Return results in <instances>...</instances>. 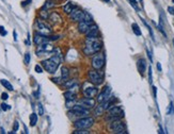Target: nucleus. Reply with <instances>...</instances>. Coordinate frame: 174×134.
<instances>
[{"mask_svg": "<svg viewBox=\"0 0 174 134\" xmlns=\"http://www.w3.org/2000/svg\"><path fill=\"white\" fill-rule=\"evenodd\" d=\"M172 1H173V2H174V0H172Z\"/></svg>", "mask_w": 174, "mask_h": 134, "instance_id": "3c124183", "label": "nucleus"}, {"mask_svg": "<svg viewBox=\"0 0 174 134\" xmlns=\"http://www.w3.org/2000/svg\"><path fill=\"white\" fill-rule=\"evenodd\" d=\"M109 130H110L112 133L117 134H125L126 132V127H125L124 122L121 119H115L112 120L109 125Z\"/></svg>", "mask_w": 174, "mask_h": 134, "instance_id": "7ed1b4c3", "label": "nucleus"}, {"mask_svg": "<svg viewBox=\"0 0 174 134\" xmlns=\"http://www.w3.org/2000/svg\"><path fill=\"white\" fill-rule=\"evenodd\" d=\"M75 7H76L72 2H67V3H65L63 10H64V12H65V13H67V14H71V12L73 11L74 9H75Z\"/></svg>", "mask_w": 174, "mask_h": 134, "instance_id": "4be33fe9", "label": "nucleus"}, {"mask_svg": "<svg viewBox=\"0 0 174 134\" xmlns=\"http://www.w3.org/2000/svg\"><path fill=\"white\" fill-rule=\"evenodd\" d=\"M101 49V43L98 37H87L85 46L83 48V52L87 55H93V54L99 52Z\"/></svg>", "mask_w": 174, "mask_h": 134, "instance_id": "f257e3e1", "label": "nucleus"}, {"mask_svg": "<svg viewBox=\"0 0 174 134\" xmlns=\"http://www.w3.org/2000/svg\"><path fill=\"white\" fill-rule=\"evenodd\" d=\"M59 64H60L59 55H54V57L50 58V59H47V60H44V61L42 62V65L45 68V70L49 73H56Z\"/></svg>", "mask_w": 174, "mask_h": 134, "instance_id": "f03ea898", "label": "nucleus"}, {"mask_svg": "<svg viewBox=\"0 0 174 134\" xmlns=\"http://www.w3.org/2000/svg\"><path fill=\"white\" fill-rule=\"evenodd\" d=\"M51 80L54 81V82H56V83L59 84V83H61V81H60V80H62V78H52ZM62 81H63V80H62ZM63 82H64V81H63Z\"/></svg>", "mask_w": 174, "mask_h": 134, "instance_id": "58836bf2", "label": "nucleus"}, {"mask_svg": "<svg viewBox=\"0 0 174 134\" xmlns=\"http://www.w3.org/2000/svg\"><path fill=\"white\" fill-rule=\"evenodd\" d=\"M68 76H70L68 69L66 68V67H62V69H61V78H62V80H63L64 82H65V81L68 79Z\"/></svg>", "mask_w": 174, "mask_h": 134, "instance_id": "5701e85b", "label": "nucleus"}, {"mask_svg": "<svg viewBox=\"0 0 174 134\" xmlns=\"http://www.w3.org/2000/svg\"><path fill=\"white\" fill-rule=\"evenodd\" d=\"M36 30H38V33L43 35H49L52 31L51 27L43 20H36Z\"/></svg>", "mask_w": 174, "mask_h": 134, "instance_id": "6e6552de", "label": "nucleus"}, {"mask_svg": "<svg viewBox=\"0 0 174 134\" xmlns=\"http://www.w3.org/2000/svg\"><path fill=\"white\" fill-rule=\"evenodd\" d=\"M39 114H40L41 116L44 115V109H43V106L42 104H39Z\"/></svg>", "mask_w": 174, "mask_h": 134, "instance_id": "e433bc0d", "label": "nucleus"}, {"mask_svg": "<svg viewBox=\"0 0 174 134\" xmlns=\"http://www.w3.org/2000/svg\"><path fill=\"white\" fill-rule=\"evenodd\" d=\"M72 113L76 116H79V117H82V116H87L89 114V109L85 108L81 104H75V106L72 108Z\"/></svg>", "mask_w": 174, "mask_h": 134, "instance_id": "9b49d317", "label": "nucleus"}, {"mask_svg": "<svg viewBox=\"0 0 174 134\" xmlns=\"http://www.w3.org/2000/svg\"><path fill=\"white\" fill-rule=\"evenodd\" d=\"M30 60H31L30 53H29V52H27V53L25 54V64H26V65H28V64L30 63Z\"/></svg>", "mask_w": 174, "mask_h": 134, "instance_id": "2f4dec72", "label": "nucleus"}, {"mask_svg": "<svg viewBox=\"0 0 174 134\" xmlns=\"http://www.w3.org/2000/svg\"><path fill=\"white\" fill-rule=\"evenodd\" d=\"M85 12L77 9V7H75L71 12V14H70V17H71L72 20L77 21V22H79V21L81 20H85Z\"/></svg>", "mask_w": 174, "mask_h": 134, "instance_id": "f8f14e48", "label": "nucleus"}, {"mask_svg": "<svg viewBox=\"0 0 174 134\" xmlns=\"http://www.w3.org/2000/svg\"><path fill=\"white\" fill-rule=\"evenodd\" d=\"M132 7H134L136 11H139V7H138V2H137V0H128Z\"/></svg>", "mask_w": 174, "mask_h": 134, "instance_id": "c756f323", "label": "nucleus"}, {"mask_svg": "<svg viewBox=\"0 0 174 134\" xmlns=\"http://www.w3.org/2000/svg\"><path fill=\"white\" fill-rule=\"evenodd\" d=\"M30 126L31 127H34V126L36 125V122H38V114L36 113H32L30 115Z\"/></svg>", "mask_w": 174, "mask_h": 134, "instance_id": "393cba45", "label": "nucleus"}, {"mask_svg": "<svg viewBox=\"0 0 174 134\" xmlns=\"http://www.w3.org/2000/svg\"><path fill=\"white\" fill-rule=\"evenodd\" d=\"M13 34H14V40H17V37H16L17 35H16V32H15V31H14V32H13Z\"/></svg>", "mask_w": 174, "mask_h": 134, "instance_id": "49530a36", "label": "nucleus"}, {"mask_svg": "<svg viewBox=\"0 0 174 134\" xmlns=\"http://www.w3.org/2000/svg\"><path fill=\"white\" fill-rule=\"evenodd\" d=\"M157 69L159 71H161V65H160V63H157Z\"/></svg>", "mask_w": 174, "mask_h": 134, "instance_id": "a18cd8bd", "label": "nucleus"}, {"mask_svg": "<svg viewBox=\"0 0 174 134\" xmlns=\"http://www.w3.org/2000/svg\"><path fill=\"white\" fill-rule=\"evenodd\" d=\"M113 100L114 99H112V100H106V101H103V102H99V106H97L96 108H95V115H103V113L105 112V111H107L109 109V106H112L113 103Z\"/></svg>", "mask_w": 174, "mask_h": 134, "instance_id": "9d476101", "label": "nucleus"}, {"mask_svg": "<svg viewBox=\"0 0 174 134\" xmlns=\"http://www.w3.org/2000/svg\"><path fill=\"white\" fill-rule=\"evenodd\" d=\"M82 93L85 95V97H88V98H94V97L97 96L98 94V88H97L96 85H91V84H88L85 85L82 89Z\"/></svg>", "mask_w": 174, "mask_h": 134, "instance_id": "1a4fd4ad", "label": "nucleus"}, {"mask_svg": "<svg viewBox=\"0 0 174 134\" xmlns=\"http://www.w3.org/2000/svg\"><path fill=\"white\" fill-rule=\"evenodd\" d=\"M0 82H1V84H2L5 88L9 89V91H13V89H14V88H13V86H12V84H11V83H10L8 80H5V79H2Z\"/></svg>", "mask_w": 174, "mask_h": 134, "instance_id": "bb28decb", "label": "nucleus"}, {"mask_svg": "<svg viewBox=\"0 0 174 134\" xmlns=\"http://www.w3.org/2000/svg\"><path fill=\"white\" fill-rule=\"evenodd\" d=\"M137 67H138V70L140 73V75L143 77L144 73L146 70V61L144 59H139L137 61Z\"/></svg>", "mask_w": 174, "mask_h": 134, "instance_id": "a211bd4d", "label": "nucleus"}, {"mask_svg": "<svg viewBox=\"0 0 174 134\" xmlns=\"http://www.w3.org/2000/svg\"><path fill=\"white\" fill-rule=\"evenodd\" d=\"M88 81L94 85H99L103 83L104 78L101 75H99V73L96 69L93 68L92 70H90L89 73H88Z\"/></svg>", "mask_w": 174, "mask_h": 134, "instance_id": "423d86ee", "label": "nucleus"}, {"mask_svg": "<svg viewBox=\"0 0 174 134\" xmlns=\"http://www.w3.org/2000/svg\"><path fill=\"white\" fill-rule=\"evenodd\" d=\"M101 1H104V2H106V3H109V2H110V0H101Z\"/></svg>", "mask_w": 174, "mask_h": 134, "instance_id": "de8ad7c7", "label": "nucleus"}, {"mask_svg": "<svg viewBox=\"0 0 174 134\" xmlns=\"http://www.w3.org/2000/svg\"><path fill=\"white\" fill-rule=\"evenodd\" d=\"M74 134H89L90 132L87 129H76V131L73 132Z\"/></svg>", "mask_w": 174, "mask_h": 134, "instance_id": "c85d7f7f", "label": "nucleus"}, {"mask_svg": "<svg viewBox=\"0 0 174 134\" xmlns=\"http://www.w3.org/2000/svg\"><path fill=\"white\" fill-rule=\"evenodd\" d=\"M17 130H18V121H15L14 122V128H13V133H15Z\"/></svg>", "mask_w": 174, "mask_h": 134, "instance_id": "ea45409f", "label": "nucleus"}, {"mask_svg": "<svg viewBox=\"0 0 174 134\" xmlns=\"http://www.w3.org/2000/svg\"><path fill=\"white\" fill-rule=\"evenodd\" d=\"M94 124V119L92 117H81L80 119L74 122V127L76 129H89Z\"/></svg>", "mask_w": 174, "mask_h": 134, "instance_id": "20e7f679", "label": "nucleus"}, {"mask_svg": "<svg viewBox=\"0 0 174 134\" xmlns=\"http://www.w3.org/2000/svg\"><path fill=\"white\" fill-rule=\"evenodd\" d=\"M142 21H143V24L145 25V27H146V28L148 29V32L151 33V36H152V38H153V40H154V34H153V30H152V28H151V27L148 26V22H146V21L144 20V19H142Z\"/></svg>", "mask_w": 174, "mask_h": 134, "instance_id": "7c9ffc66", "label": "nucleus"}, {"mask_svg": "<svg viewBox=\"0 0 174 134\" xmlns=\"http://www.w3.org/2000/svg\"><path fill=\"white\" fill-rule=\"evenodd\" d=\"M93 22H89L87 20H81L78 22V31L82 34H87V32L89 31L90 27Z\"/></svg>", "mask_w": 174, "mask_h": 134, "instance_id": "2eb2a0df", "label": "nucleus"}, {"mask_svg": "<svg viewBox=\"0 0 174 134\" xmlns=\"http://www.w3.org/2000/svg\"><path fill=\"white\" fill-rule=\"evenodd\" d=\"M54 3L50 2V1H47V2H46V3H45V4H44V7H43V10H45V9H49V7H54Z\"/></svg>", "mask_w": 174, "mask_h": 134, "instance_id": "473e14b6", "label": "nucleus"}, {"mask_svg": "<svg viewBox=\"0 0 174 134\" xmlns=\"http://www.w3.org/2000/svg\"><path fill=\"white\" fill-rule=\"evenodd\" d=\"M153 93H154V98L156 99V93H157V88L155 86H153Z\"/></svg>", "mask_w": 174, "mask_h": 134, "instance_id": "c03bdc74", "label": "nucleus"}, {"mask_svg": "<svg viewBox=\"0 0 174 134\" xmlns=\"http://www.w3.org/2000/svg\"><path fill=\"white\" fill-rule=\"evenodd\" d=\"M30 2H31V0H26V1H24V2H23V7H25V5L29 4Z\"/></svg>", "mask_w": 174, "mask_h": 134, "instance_id": "37998d69", "label": "nucleus"}, {"mask_svg": "<svg viewBox=\"0 0 174 134\" xmlns=\"http://www.w3.org/2000/svg\"><path fill=\"white\" fill-rule=\"evenodd\" d=\"M8 98H9V95H8L7 93H2V94H1V99H2V100H7Z\"/></svg>", "mask_w": 174, "mask_h": 134, "instance_id": "a19ab883", "label": "nucleus"}, {"mask_svg": "<svg viewBox=\"0 0 174 134\" xmlns=\"http://www.w3.org/2000/svg\"><path fill=\"white\" fill-rule=\"evenodd\" d=\"M139 1H140V3H141V4H143V0H139Z\"/></svg>", "mask_w": 174, "mask_h": 134, "instance_id": "09e8293b", "label": "nucleus"}, {"mask_svg": "<svg viewBox=\"0 0 174 134\" xmlns=\"http://www.w3.org/2000/svg\"><path fill=\"white\" fill-rule=\"evenodd\" d=\"M132 31H134V33L136 34V35L140 36L142 34L141 30H140V27H139L138 25L136 24V22H134V24L132 25Z\"/></svg>", "mask_w": 174, "mask_h": 134, "instance_id": "a878e982", "label": "nucleus"}, {"mask_svg": "<svg viewBox=\"0 0 174 134\" xmlns=\"http://www.w3.org/2000/svg\"><path fill=\"white\" fill-rule=\"evenodd\" d=\"M173 113H174V100L170 102L169 108L167 109V114H168V115H171V114H173Z\"/></svg>", "mask_w": 174, "mask_h": 134, "instance_id": "cd10ccee", "label": "nucleus"}, {"mask_svg": "<svg viewBox=\"0 0 174 134\" xmlns=\"http://www.w3.org/2000/svg\"><path fill=\"white\" fill-rule=\"evenodd\" d=\"M168 12L174 16V7H168Z\"/></svg>", "mask_w": 174, "mask_h": 134, "instance_id": "79ce46f5", "label": "nucleus"}, {"mask_svg": "<svg viewBox=\"0 0 174 134\" xmlns=\"http://www.w3.org/2000/svg\"><path fill=\"white\" fill-rule=\"evenodd\" d=\"M64 97H65L66 100H76V98H77V94L74 93L71 88L70 91L64 93Z\"/></svg>", "mask_w": 174, "mask_h": 134, "instance_id": "aec40b11", "label": "nucleus"}, {"mask_svg": "<svg viewBox=\"0 0 174 134\" xmlns=\"http://www.w3.org/2000/svg\"><path fill=\"white\" fill-rule=\"evenodd\" d=\"M7 31H5V29L3 28L2 26H0V35H2V36H5L7 35Z\"/></svg>", "mask_w": 174, "mask_h": 134, "instance_id": "72a5a7b5", "label": "nucleus"}, {"mask_svg": "<svg viewBox=\"0 0 174 134\" xmlns=\"http://www.w3.org/2000/svg\"><path fill=\"white\" fill-rule=\"evenodd\" d=\"M148 79H150V83H152L153 78H152V67H148Z\"/></svg>", "mask_w": 174, "mask_h": 134, "instance_id": "4c0bfd02", "label": "nucleus"}, {"mask_svg": "<svg viewBox=\"0 0 174 134\" xmlns=\"http://www.w3.org/2000/svg\"><path fill=\"white\" fill-rule=\"evenodd\" d=\"M110 92H111L110 87H109L108 85H106V86L103 88V91H101V92L98 94V97H97V100H98V102L106 101V100L110 99Z\"/></svg>", "mask_w": 174, "mask_h": 134, "instance_id": "4468645a", "label": "nucleus"}, {"mask_svg": "<svg viewBox=\"0 0 174 134\" xmlns=\"http://www.w3.org/2000/svg\"><path fill=\"white\" fill-rule=\"evenodd\" d=\"M172 42H173V46H174V38H173V40H172Z\"/></svg>", "mask_w": 174, "mask_h": 134, "instance_id": "8fccbe9b", "label": "nucleus"}, {"mask_svg": "<svg viewBox=\"0 0 174 134\" xmlns=\"http://www.w3.org/2000/svg\"><path fill=\"white\" fill-rule=\"evenodd\" d=\"M54 50L52 45L49 43H44V44L39 45V48L36 49V54L38 55H43V53H48V52H51Z\"/></svg>", "mask_w": 174, "mask_h": 134, "instance_id": "ddd939ff", "label": "nucleus"}, {"mask_svg": "<svg viewBox=\"0 0 174 134\" xmlns=\"http://www.w3.org/2000/svg\"><path fill=\"white\" fill-rule=\"evenodd\" d=\"M34 69H36V71L38 73H43V68L41 67L40 65H36V67H34Z\"/></svg>", "mask_w": 174, "mask_h": 134, "instance_id": "f704fd0d", "label": "nucleus"}, {"mask_svg": "<svg viewBox=\"0 0 174 134\" xmlns=\"http://www.w3.org/2000/svg\"><path fill=\"white\" fill-rule=\"evenodd\" d=\"M50 40L49 35H43V34H40V33H36L34 35V44L36 45H41V44H44V43H48Z\"/></svg>", "mask_w": 174, "mask_h": 134, "instance_id": "f3484780", "label": "nucleus"}, {"mask_svg": "<svg viewBox=\"0 0 174 134\" xmlns=\"http://www.w3.org/2000/svg\"><path fill=\"white\" fill-rule=\"evenodd\" d=\"M105 65V55L103 53H95L92 58V67L96 70H101Z\"/></svg>", "mask_w": 174, "mask_h": 134, "instance_id": "0eeeda50", "label": "nucleus"}, {"mask_svg": "<svg viewBox=\"0 0 174 134\" xmlns=\"http://www.w3.org/2000/svg\"><path fill=\"white\" fill-rule=\"evenodd\" d=\"M49 19L52 21V22H54V24H57V22H60V21H61V17L57 14V13H52V14H50L49 15Z\"/></svg>", "mask_w": 174, "mask_h": 134, "instance_id": "b1692460", "label": "nucleus"}, {"mask_svg": "<svg viewBox=\"0 0 174 134\" xmlns=\"http://www.w3.org/2000/svg\"><path fill=\"white\" fill-rule=\"evenodd\" d=\"M95 103H96V102H95L94 98H88V97H85V98L79 100V104H81V106H85V108H87V109L94 108Z\"/></svg>", "mask_w": 174, "mask_h": 134, "instance_id": "dca6fc26", "label": "nucleus"}, {"mask_svg": "<svg viewBox=\"0 0 174 134\" xmlns=\"http://www.w3.org/2000/svg\"><path fill=\"white\" fill-rule=\"evenodd\" d=\"M87 37H98V28L96 25H91L89 31L87 32Z\"/></svg>", "mask_w": 174, "mask_h": 134, "instance_id": "6ab92c4d", "label": "nucleus"}, {"mask_svg": "<svg viewBox=\"0 0 174 134\" xmlns=\"http://www.w3.org/2000/svg\"><path fill=\"white\" fill-rule=\"evenodd\" d=\"M64 85H65V87H67V88H74V86H77L78 85V82L77 80H66L65 82H64Z\"/></svg>", "mask_w": 174, "mask_h": 134, "instance_id": "412c9836", "label": "nucleus"}, {"mask_svg": "<svg viewBox=\"0 0 174 134\" xmlns=\"http://www.w3.org/2000/svg\"><path fill=\"white\" fill-rule=\"evenodd\" d=\"M1 109H2L3 111H8V110L11 109V106H10L9 104H7V103H2V104H1Z\"/></svg>", "mask_w": 174, "mask_h": 134, "instance_id": "c9c22d12", "label": "nucleus"}, {"mask_svg": "<svg viewBox=\"0 0 174 134\" xmlns=\"http://www.w3.org/2000/svg\"><path fill=\"white\" fill-rule=\"evenodd\" d=\"M108 116L110 117L111 120H115V119H121V118L124 117V111L118 106H109L108 110Z\"/></svg>", "mask_w": 174, "mask_h": 134, "instance_id": "39448f33", "label": "nucleus"}]
</instances>
